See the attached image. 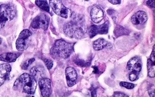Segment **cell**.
<instances>
[{
    "label": "cell",
    "mask_w": 155,
    "mask_h": 97,
    "mask_svg": "<svg viewBox=\"0 0 155 97\" xmlns=\"http://www.w3.org/2000/svg\"><path fill=\"white\" fill-rule=\"evenodd\" d=\"M37 86V80L34 78L28 73H23L15 81L13 89L26 94H34Z\"/></svg>",
    "instance_id": "cell-1"
},
{
    "label": "cell",
    "mask_w": 155,
    "mask_h": 97,
    "mask_svg": "<svg viewBox=\"0 0 155 97\" xmlns=\"http://www.w3.org/2000/svg\"><path fill=\"white\" fill-rule=\"evenodd\" d=\"M74 50V44L66 42L63 39H58L52 47L51 56L56 60L68 58Z\"/></svg>",
    "instance_id": "cell-2"
},
{
    "label": "cell",
    "mask_w": 155,
    "mask_h": 97,
    "mask_svg": "<svg viewBox=\"0 0 155 97\" xmlns=\"http://www.w3.org/2000/svg\"><path fill=\"white\" fill-rule=\"evenodd\" d=\"M16 16V10L14 6L10 4H3L0 5V29L5 23L13 19Z\"/></svg>",
    "instance_id": "cell-3"
},
{
    "label": "cell",
    "mask_w": 155,
    "mask_h": 97,
    "mask_svg": "<svg viewBox=\"0 0 155 97\" xmlns=\"http://www.w3.org/2000/svg\"><path fill=\"white\" fill-rule=\"evenodd\" d=\"M64 34L69 37L75 39H81L84 36L82 29L73 21L66 23L63 26Z\"/></svg>",
    "instance_id": "cell-4"
},
{
    "label": "cell",
    "mask_w": 155,
    "mask_h": 97,
    "mask_svg": "<svg viewBox=\"0 0 155 97\" xmlns=\"http://www.w3.org/2000/svg\"><path fill=\"white\" fill-rule=\"evenodd\" d=\"M31 35L32 33L29 29H24L20 32L16 43L18 50L23 51L28 48L29 46V38Z\"/></svg>",
    "instance_id": "cell-5"
},
{
    "label": "cell",
    "mask_w": 155,
    "mask_h": 97,
    "mask_svg": "<svg viewBox=\"0 0 155 97\" xmlns=\"http://www.w3.org/2000/svg\"><path fill=\"white\" fill-rule=\"evenodd\" d=\"M50 5L53 11L57 15L63 18H68L70 14V10L63 5L61 1L50 0Z\"/></svg>",
    "instance_id": "cell-6"
},
{
    "label": "cell",
    "mask_w": 155,
    "mask_h": 97,
    "mask_svg": "<svg viewBox=\"0 0 155 97\" xmlns=\"http://www.w3.org/2000/svg\"><path fill=\"white\" fill-rule=\"evenodd\" d=\"M49 18L47 15L41 13L37 16L31 23V27L35 29H42L46 31L49 25Z\"/></svg>",
    "instance_id": "cell-7"
},
{
    "label": "cell",
    "mask_w": 155,
    "mask_h": 97,
    "mask_svg": "<svg viewBox=\"0 0 155 97\" xmlns=\"http://www.w3.org/2000/svg\"><path fill=\"white\" fill-rule=\"evenodd\" d=\"M39 87L43 97H49L52 93L51 83L50 79L44 78L39 80Z\"/></svg>",
    "instance_id": "cell-8"
},
{
    "label": "cell",
    "mask_w": 155,
    "mask_h": 97,
    "mask_svg": "<svg viewBox=\"0 0 155 97\" xmlns=\"http://www.w3.org/2000/svg\"><path fill=\"white\" fill-rule=\"evenodd\" d=\"M109 23L106 21L103 24L99 26H91L88 29V34L90 38H93L98 34H107L108 33Z\"/></svg>",
    "instance_id": "cell-9"
},
{
    "label": "cell",
    "mask_w": 155,
    "mask_h": 97,
    "mask_svg": "<svg viewBox=\"0 0 155 97\" xmlns=\"http://www.w3.org/2000/svg\"><path fill=\"white\" fill-rule=\"evenodd\" d=\"M142 68V64L141 60L138 57H134L130 60L128 62L127 69L130 73H135L139 74Z\"/></svg>",
    "instance_id": "cell-10"
},
{
    "label": "cell",
    "mask_w": 155,
    "mask_h": 97,
    "mask_svg": "<svg viewBox=\"0 0 155 97\" xmlns=\"http://www.w3.org/2000/svg\"><path fill=\"white\" fill-rule=\"evenodd\" d=\"M66 78L68 86H73L75 85L77 79V72L72 67H68L65 70Z\"/></svg>",
    "instance_id": "cell-11"
},
{
    "label": "cell",
    "mask_w": 155,
    "mask_h": 97,
    "mask_svg": "<svg viewBox=\"0 0 155 97\" xmlns=\"http://www.w3.org/2000/svg\"><path fill=\"white\" fill-rule=\"evenodd\" d=\"M12 67L10 64H2L0 65V86L9 78Z\"/></svg>",
    "instance_id": "cell-12"
},
{
    "label": "cell",
    "mask_w": 155,
    "mask_h": 97,
    "mask_svg": "<svg viewBox=\"0 0 155 97\" xmlns=\"http://www.w3.org/2000/svg\"><path fill=\"white\" fill-rule=\"evenodd\" d=\"M90 16L94 23H98L104 18V13L102 9L98 6H94L90 11Z\"/></svg>",
    "instance_id": "cell-13"
},
{
    "label": "cell",
    "mask_w": 155,
    "mask_h": 97,
    "mask_svg": "<svg viewBox=\"0 0 155 97\" xmlns=\"http://www.w3.org/2000/svg\"><path fill=\"white\" fill-rule=\"evenodd\" d=\"M148 19L147 15L143 11H138L131 18V22L136 25L141 24L146 22Z\"/></svg>",
    "instance_id": "cell-14"
},
{
    "label": "cell",
    "mask_w": 155,
    "mask_h": 97,
    "mask_svg": "<svg viewBox=\"0 0 155 97\" xmlns=\"http://www.w3.org/2000/svg\"><path fill=\"white\" fill-rule=\"evenodd\" d=\"M30 73L31 75L36 80L38 79L41 80V79L44 78L45 73L44 67L41 66H35L32 67L30 71Z\"/></svg>",
    "instance_id": "cell-15"
},
{
    "label": "cell",
    "mask_w": 155,
    "mask_h": 97,
    "mask_svg": "<svg viewBox=\"0 0 155 97\" xmlns=\"http://www.w3.org/2000/svg\"><path fill=\"white\" fill-rule=\"evenodd\" d=\"M20 54L16 53H7L0 55V60L7 63L15 62L19 56Z\"/></svg>",
    "instance_id": "cell-16"
},
{
    "label": "cell",
    "mask_w": 155,
    "mask_h": 97,
    "mask_svg": "<svg viewBox=\"0 0 155 97\" xmlns=\"http://www.w3.org/2000/svg\"><path fill=\"white\" fill-rule=\"evenodd\" d=\"M155 53H152L150 58L147 60L148 75L150 78H154L155 75Z\"/></svg>",
    "instance_id": "cell-17"
},
{
    "label": "cell",
    "mask_w": 155,
    "mask_h": 97,
    "mask_svg": "<svg viewBox=\"0 0 155 97\" xmlns=\"http://www.w3.org/2000/svg\"><path fill=\"white\" fill-rule=\"evenodd\" d=\"M107 45V42L103 38L97 39L94 41L93 44V47L94 49L96 51L103 50Z\"/></svg>",
    "instance_id": "cell-18"
},
{
    "label": "cell",
    "mask_w": 155,
    "mask_h": 97,
    "mask_svg": "<svg viewBox=\"0 0 155 97\" xmlns=\"http://www.w3.org/2000/svg\"><path fill=\"white\" fill-rule=\"evenodd\" d=\"M35 4L38 6L39 7L43 10L45 11H50V7L48 5V2L47 1H42V0H39V1H36Z\"/></svg>",
    "instance_id": "cell-19"
},
{
    "label": "cell",
    "mask_w": 155,
    "mask_h": 97,
    "mask_svg": "<svg viewBox=\"0 0 155 97\" xmlns=\"http://www.w3.org/2000/svg\"><path fill=\"white\" fill-rule=\"evenodd\" d=\"M114 33L116 37H119V36H122L124 35H128L130 32H128V30L125 29L123 27H122L120 26H117L115 29Z\"/></svg>",
    "instance_id": "cell-20"
},
{
    "label": "cell",
    "mask_w": 155,
    "mask_h": 97,
    "mask_svg": "<svg viewBox=\"0 0 155 97\" xmlns=\"http://www.w3.org/2000/svg\"><path fill=\"white\" fill-rule=\"evenodd\" d=\"M35 58H31V59H28V60H27L22 65H21V69H24V70H26L28 68V67L32 63H34V61H35Z\"/></svg>",
    "instance_id": "cell-21"
},
{
    "label": "cell",
    "mask_w": 155,
    "mask_h": 97,
    "mask_svg": "<svg viewBox=\"0 0 155 97\" xmlns=\"http://www.w3.org/2000/svg\"><path fill=\"white\" fill-rule=\"evenodd\" d=\"M120 86L122 87H124L128 89H133L135 86V85L133 83H128V82H121L120 83Z\"/></svg>",
    "instance_id": "cell-22"
},
{
    "label": "cell",
    "mask_w": 155,
    "mask_h": 97,
    "mask_svg": "<svg viewBox=\"0 0 155 97\" xmlns=\"http://www.w3.org/2000/svg\"><path fill=\"white\" fill-rule=\"evenodd\" d=\"M43 60H44V62L45 66H47V69H48V70H50V69L53 67V61L51 60L45 59V58H44Z\"/></svg>",
    "instance_id": "cell-23"
},
{
    "label": "cell",
    "mask_w": 155,
    "mask_h": 97,
    "mask_svg": "<svg viewBox=\"0 0 155 97\" xmlns=\"http://www.w3.org/2000/svg\"><path fill=\"white\" fill-rule=\"evenodd\" d=\"M138 75L139 74H137V73H129V79L132 82L136 81L138 78Z\"/></svg>",
    "instance_id": "cell-24"
},
{
    "label": "cell",
    "mask_w": 155,
    "mask_h": 97,
    "mask_svg": "<svg viewBox=\"0 0 155 97\" xmlns=\"http://www.w3.org/2000/svg\"><path fill=\"white\" fill-rule=\"evenodd\" d=\"M113 97H129V96L120 92H115L113 95Z\"/></svg>",
    "instance_id": "cell-25"
},
{
    "label": "cell",
    "mask_w": 155,
    "mask_h": 97,
    "mask_svg": "<svg viewBox=\"0 0 155 97\" xmlns=\"http://www.w3.org/2000/svg\"><path fill=\"white\" fill-rule=\"evenodd\" d=\"M75 63H77L78 65L80 66H86V63L82 60L81 59H76L75 60H74Z\"/></svg>",
    "instance_id": "cell-26"
},
{
    "label": "cell",
    "mask_w": 155,
    "mask_h": 97,
    "mask_svg": "<svg viewBox=\"0 0 155 97\" xmlns=\"http://www.w3.org/2000/svg\"><path fill=\"white\" fill-rule=\"evenodd\" d=\"M147 5L150 7V8H154L155 7V1H147L146 2Z\"/></svg>",
    "instance_id": "cell-27"
},
{
    "label": "cell",
    "mask_w": 155,
    "mask_h": 97,
    "mask_svg": "<svg viewBox=\"0 0 155 97\" xmlns=\"http://www.w3.org/2000/svg\"><path fill=\"white\" fill-rule=\"evenodd\" d=\"M91 97H97V94H96V88H91Z\"/></svg>",
    "instance_id": "cell-28"
},
{
    "label": "cell",
    "mask_w": 155,
    "mask_h": 97,
    "mask_svg": "<svg viewBox=\"0 0 155 97\" xmlns=\"http://www.w3.org/2000/svg\"><path fill=\"white\" fill-rule=\"evenodd\" d=\"M109 2H110V3L112 4L116 5V4H120V2H121V1H119V0H109Z\"/></svg>",
    "instance_id": "cell-29"
},
{
    "label": "cell",
    "mask_w": 155,
    "mask_h": 97,
    "mask_svg": "<svg viewBox=\"0 0 155 97\" xmlns=\"http://www.w3.org/2000/svg\"><path fill=\"white\" fill-rule=\"evenodd\" d=\"M148 93L150 97H155V89L149 90Z\"/></svg>",
    "instance_id": "cell-30"
},
{
    "label": "cell",
    "mask_w": 155,
    "mask_h": 97,
    "mask_svg": "<svg viewBox=\"0 0 155 97\" xmlns=\"http://www.w3.org/2000/svg\"><path fill=\"white\" fill-rule=\"evenodd\" d=\"M93 68H94V73H97V72H98V69H97V67H93Z\"/></svg>",
    "instance_id": "cell-31"
},
{
    "label": "cell",
    "mask_w": 155,
    "mask_h": 97,
    "mask_svg": "<svg viewBox=\"0 0 155 97\" xmlns=\"http://www.w3.org/2000/svg\"><path fill=\"white\" fill-rule=\"evenodd\" d=\"M1 42H2V39L0 38V44H1Z\"/></svg>",
    "instance_id": "cell-32"
},
{
    "label": "cell",
    "mask_w": 155,
    "mask_h": 97,
    "mask_svg": "<svg viewBox=\"0 0 155 97\" xmlns=\"http://www.w3.org/2000/svg\"><path fill=\"white\" fill-rule=\"evenodd\" d=\"M34 97V96H32V95H30V96H28V97Z\"/></svg>",
    "instance_id": "cell-33"
}]
</instances>
